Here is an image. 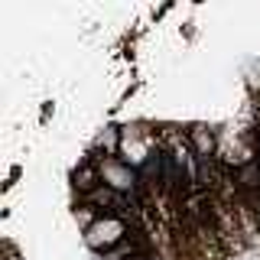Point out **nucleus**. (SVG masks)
Masks as SVG:
<instances>
[]
</instances>
